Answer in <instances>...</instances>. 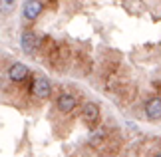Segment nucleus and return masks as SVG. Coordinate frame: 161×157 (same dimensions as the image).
Segmentation results:
<instances>
[{
	"label": "nucleus",
	"mask_w": 161,
	"mask_h": 157,
	"mask_svg": "<svg viewBox=\"0 0 161 157\" xmlns=\"http://www.w3.org/2000/svg\"><path fill=\"white\" fill-rule=\"evenodd\" d=\"M50 93H52V84L46 78L40 76L32 81V96H36L38 99H46Z\"/></svg>",
	"instance_id": "nucleus-1"
},
{
	"label": "nucleus",
	"mask_w": 161,
	"mask_h": 157,
	"mask_svg": "<svg viewBox=\"0 0 161 157\" xmlns=\"http://www.w3.org/2000/svg\"><path fill=\"white\" fill-rule=\"evenodd\" d=\"M42 14V2L40 0H28L26 4H24V18L26 20H36Z\"/></svg>",
	"instance_id": "nucleus-7"
},
{
	"label": "nucleus",
	"mask_w": 161,
	"mask_h": 157,
	"mask_svg": "<svg viewBox=\"0 0 161 157\" xmlns=\"http://www.w3.org/2000/svg\"><path fill=\"white\" fill-rule=\"evenodd\" d=\"M20 46L24 54H34V50L38 48V36H36L32 30H26L20 38Z\"/></svg>",
	"instance_id": "nucleus-3"
},
{
	"label": "nucleus",
	"mask_w": 161,
	"mask_h": 157,
	"mask_svg": "<svg viewBox=\"0 0 161 157\" xmlns=\"http://www.w3.org/2000/svg\"><path fill=\"white\" fill-rule=\"evenodd\" d=\"M28 66L26 64H22V62H16V64H12L10 66V70H8V78L12 81H22V80H26L28 78Z\"/></svg>",
	"instance_id": "nucleus-6"
},
{
	"label": "nucleus",
	"mask_w": 161,
	"mask_h": 157,
	"mask_svg": "<svg viewBox=\"0 0 161 157\" xmlns=\"http://www.w3.org/2000/svg\"><path fill=\"white\" fill-rule=\"evenodd\" d=\"M16 8V0H0V14H10Z\"/></svg>",
	"instance_id": "nucleus-8"
},
{
	"label": "nucleus",
	"mask_w": 161,
	"mask_h": 157,
	"mask_svg": "<svg viewBox=\"0 0 161 157\" xmlns=\"http://www.w3.org/2000/svg\"><path fill=\"white\" fill-rule=\"evenodd\" d=\"M155 157H161V153H157V155H155Z\"/></svg>",
	"instance_id": "nucleus-9"
},
{
	"label": "nucleus",
	"mask_w": 161,
	"mask_h": 157,
	"mask_svg": "<svg viewBox=\"0 0 161 157\" xmlns=\"http://www.w3.org/2000/svg\"><path fill=\"white\" fill-rule=\"evenodd\" d=\"M56 105H58V109L62 111V114H70V111H74V108L78 105V99L74 93H62V96L58 98V102H56Z\"/></svg>",
	"instance_id": "nucleus-4"
},
{
	"label": "nucleus",
	"mask_w": 161,
	"mask_h": 157,
	"mask_svg": "<svg viewBox=\"0 0 161 157\" xmlns=\"http://www.w3.org/2000/svg\"><path fill=\"white\" fill-rule=\"evenodd\" d=\"M145 115L151 121L161 119V98H149L145 104Z\"/></svg>",
	"instance_id": "nucleus-5"
},
{
	"label": "nucleus",
	"mask_w": 161,
	"mask_h": 157,
	"mask_svg": "<svg viewBox=\"0 0 161 157\" xmlns=\"http://www.w3.org/2000/svg\"><path fill=\"white\" fill-rule=\"evenodd\" d=\"M82 119H84V123H88V125H96L100 121V105L94 104V102H88L82 108Z\"/></svg>",
	"instance_id": "nucleus-2"
}]
</instances>
